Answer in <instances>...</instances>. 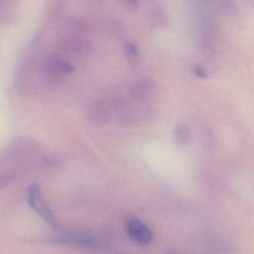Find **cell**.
I'll return each mask as SVG.
<instances>
[{
	"label": "cell",
	"instance_id": "cell-4",
	"mask_svg": "<svg viewBox=\"0 0 254 254\" xmlns=\"http://www.w3.org/2000/svg\"><path fill=\"white\" fill-rule=\"evenodd\" d=\"M111 106L102 100L92 101L86 110L88 120L95 125H104L109 123L111 118Z\"/></svg>",
	"mask_w": 254,
	"mask_h": 254
},
{
	"label": "cell",
	"instance_id": "cell-7",
	"mask_svg": "<svg viewBox=\"0 0 254 254\" xmlns=\"http://www.w3.org/2000/svg\"><path fill=\"white\" fill-rule=\"evenodd\" d=\"M64 49L74 54L89 53L92 51V45L86 40L78 37H68L64 40Z\"/></svg>",
	"mask_w": 254,
	"mask_h": 254
},
{
	"label": "cell",
	"instance_id": "cell-1",
	"mask_svg": "<svg viewBox=\"0 0 254 254\" xmlns=\"http://www.w3.org/2000/svg\"><path fill=\"white\" fill-rule=\"evenodd\" d=\"M124 98H116L111 105L112 112L118 122L125 127H137L140 124L150 122L156 116L155 109L150 106L136 105Z\"/></svg>",
	"mask_w": 254,
	"mask_h": 254
},
{
	"label": "cell",
	"instance_id": "cell-9",
	"mask_svg": "<svg viewBox=\"0 0 254 254\" xmlns=\"http://www.w3.org/2000/svg\"><path fill=\"white\" fill-rule=\"evenodd\" d=\"M127 61L132 66H137L139 63V52L137 46L132 43H127L125 47Z\"/></svg>",
	"mask_w": 254,
	"mask_h": 254
},
{
	"label": "cell",
	"instance_id": "cell-10",
	"mask_svg": "<svg viewBox=\"0 0 254 254\" xmlns=\"http://www.w3.org/2000/svg\"><path fill=\"white\" fill-rule=\"evenodd\" d=\"M193 71L194 74H195V75H196V77H198V78L203 79V80H205V79L208 78V75H207V71H206L205 69L203 68L202 67H194Z\"/></svg>",
	"mask_w": 254,
	"mask_h": 254
},
{
	"label": "cell",
	"instance_id": "cell-3",
	"mask_svg": "<svg viewBox=\"0 0 254 254\" xmlns=\"http://www.w3.org/2000/svg\"><path fill=\"white\" fill-rule=\"evenodd\" d=\"M155 81L150 78H143L137 80L131 86L129 96L134 102L146 104L155 96Z\"/></svg>",
	"mask_w": 254,
	"mask_h": 254
},
{
	"label": "cell",
	"instance_id": "cell-6",
	"mask_svg": "<svg viewBox=\"0 0 254 254\" xmlns=\"http://www.w3.org/2000/svg\"><path fill=\"white\" fill-rule=\"evenodd\" d=\"M46 65L48 72L57 77H64L74 71V67L69 63L56 57L49 58Z\"/></svg>",
	"mask_w": 254,
	"mask_h": 254
},
{
	"label": "cell",
	"instance_id": "cell-8",
	"mask_svg": "<svg viewBox=\"0 0 254 254\" xmlns=\"http://www.w3.org/2000/svg\"><path fill=\"white\" fill-rule=\"evenodd\" d=\"M174 137L178 144H186L190 137V131L189 128L185 125H178L175 128Z\"/></svg>",
	"mask_w": 254,
	"mask_h": 254
},
{
	"label": "cell",
	"instance_id": "cell-2",
	"mask_svg": "<svg viewBox=\"0 0 254 254\" xmlns=\"http://www.w3.org/2000/svg\"><path fill=\"white\" fill-rule=\"evenodd\" d=\"M28 201L30 207L52 226L55 228L59 227L55 215L45 201L40 188L37 185H31L30 187L28 192Z\"/></svg>",
	"mask_w": 254,
	"mask_h": 254
},
{
	"label": "cell",
	"instance_id": "cell-5",
	"mask_svg": "<svg viewBox=\"0 0 254 254\" xmlns=\"http://www.w3.org/2000/svg\"><path fill=\"white\" fill-rule=\"evenodd\" d=\"M127 231L128 237L138 244H149L153 239L151 230L140 219L136 218L127 219Z\"/></svg>",
	"mask_w": 254,
	"mask_h": 254
}]
</instances>
